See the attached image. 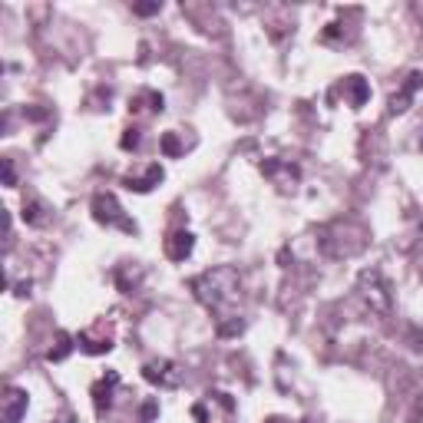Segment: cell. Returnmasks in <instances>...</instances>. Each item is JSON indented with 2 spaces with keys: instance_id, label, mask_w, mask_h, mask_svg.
<instances>
[{
  "instance_id": "10",
  "label": "cell",
  "mask_w": 423,
  "mask_h": 423,
  "mask_svg": "<svg viewBox=\"0 0 423 423\" xmlns=\"http://www.w3.org/2000/svg\"><path fill=\"white\" fill-rule=\"evenodd\" d=\"M341 93H344L348 106L361 110L364 103L371 100V83H367L361 73H350V76H344V83H341Z\"/></svg>"
},
{
  "instance_id": "14",
  "label": "cell",
  "mask_w": 423,
  "mask_h": 423,
  "mask_svg": "<svg viewBox=\"0 0 423 423\" xmlns=\"http://www.w3.org/2000/svg\"><path fill=\"white\" fill-rule=\"evenodd\" d=\"M73 348H76V337H73V334H66V331H60V334H57V344H53V348L47 350V361H50V364L66 361Z\"/></svg>"
},
{
  "instance_id": "4",
  "label": "cell",
  "mask_w": 423,
  "mask_h": 423,
  "mask_svg": "<svg viewBox=\"0 0 423 423\" xmlns=\"http://www.w3.org/2000/svg\"><path fill=\"white\" fill-rule=\"evenodd\" d=\"M142 377H146L152 387H159V390H175V387L186 380V371H182L175 361H169V357H159V361H149L142 367Z\"/></svg>"
},
{
  "instance_id": "21",
  "label": "cell",
  "mask_w": 423,
  "mask_h": 423,
  "mask_svg": "<svg viewBox=\"0 0 423 423\" xmlns=\"http://www.w3.org/2000/svg\"><path fill=\"white\" fill-rule=\"evenodd\" d=\"M420 235H423V225H420Z\"/></svg>"
},
{
  "instance_id": "9",
  "label": "cell",
  "mask_w": 423,
  "mask_h": 423,
  "mask_svg": "<svg viewBox=\"0 0 423 423\" xmlns=\"http://www.w3.org/2000/svg\"><path fill=\"white\" fill-rule=\"evenodd\" d=\"M192 251H195V235H192L188 228H175L172 235L165 238V255H169V262H186Z\"/></svg>"
},
{
  "instance_id": "11",
  "label": "cell",
  "mask_w": 423,
  "mask_h": 423,
  "mask_svg": "<svg viewBox=\"0 0 423 423\" xmlns=\"http://www.w3.org/2000/svg\"><path fill=\"white\" fill-rule=\"evenodd\" d=\"M162 179H165V172H162V165H159V162H149V165H146V172H142V175H126V179H123V186H126V188H133V192H152V188L159 186Z\"/></svg>"
},
{
  "instance_id": "3",
  "label": "cell",
  "mask_w": 423,
  "mask_h": 423,
  "mask_svg": "<svg viewBox=\"0 0 423 423\" xmlns=\"http://www.w3.org/2000/svg\"><path fill=\"white\" fill-rule=\"evenodd\" d=\"M93 218L100 225H106V228H119L126 235H136L139 232V225L126 215L119 199H116L112 192H96V195H93Z\"/></svg>"
},
{
  "instance_id": "7",
  "label": "cell",
  "mask_w": 423,
  "mask_h": 423,
  "mask_svg": "<svg viewBox=\"0 0 423 423\" xmlns=\"http://www.w3.org/2000/svg\"><path fill=\"white\" fill-rule=\"evenodd\" d=\"M27 407H30V394L24 387H7L3 394V423H20L27 417Z\"/></svg>"
},
{
  "instance_id": "5",
  "label": "cell",
  "mask_w": 423,
  "mask_h": 423,
  "mask_svg": "<svg viewBox=\"0 0 423 423\" xmlns=\"http://www.w3.org/2000/svg\"><path fill=\"white\" fill-rule=\"evenodd\" d=\"M262 175L278 188V192H295L301 182V169L295 162H285V159H265Z\"/></svg>"
},
{
  "instance_id": "15",
  "label": "cell",
  "mask_w": 423,
  "mask_h": 423,
  "mask_svg": "<svg viewBox=\"0 0 423 423\" xmlns=\"http://www.w3.org/2000/svg\"><path fill=\"white\" fill-rule=\"evenodd\" d=\"M159 149H162V156H165V159H179V156H182V142H179V136H175V133H162Z\"/></svg>"
},
{
  "instance_id": "6",
  "label": "cell",
  "mask_w": 423,
  "mask_h": 423,
  "mask_svg": "<svg viewBox=\"0 0 423 423\" xmlns=\"http://www.w3.org/2000/svg\"><path fill=\"white\" fill-rule=\"evenodd\" d=\"M420 89H423V70H410L407 80H403V87L390 96V116H403V112L413 106V100H417Z\"/></svg>"
},
{
  "instance_id": "20",
  "label": "cell",
  "mask_w": 423,
  "mask_h": 423,
  "mask_svg": "<svg viewBox=\"0 0 423 423\" xmlns=\"http://www.w3.org/2000/svg\"><path fill=\"white\" fill-rule=\"evenodd\" d=\"M265 423H291V420H285V417H268Z\"/></svg>"
},
{
  "instance_id": "19",
  "label": "cell",
  "mask_w": 423,
  "mask_h": 423,
  "mask_svg": "<svg viewBox=\"0 0 423 423\" xmlns=\"http://www.w3.org/2000/svg\"><path fill=\"white\" fill-rule=\"evenodd\" d=\"M156 410H159V400H146V407H142V423H149L152 417H156Z\"/></svg>"
},
{
  "instance_id": "12",
  "label": "cell",
  "mask_w": 423,
  "mask_h": 423,
  "mask_svg": "<svg viewBox=\"0 0 423 423\" xmlns=\"http://www.w3.org/2000/svg\"><path fill=\"white\" fill-rule=\"evenodd\" d=\"M24 222L34 225V228H40V225L50 222V209H47L40 199H27L24 202Z\"/></svg>"
},
{
  "instance_id": "8",
  "label": "cell",
  "mask_w": 423,
  "mask_h": 423,
  "mask_svg": "<svg viewBox=\"0 0 423 423\" xmlns=\"http://www.w3.org/2000/svg\"><path fill=\"white\" fill-rule=\"evenodd\" d=\"M116 387H119V373L106 371L100 380L93 384V390H89V394H93V407H96V413H100V417L112 407V394H116Z\"/></svg>"
},
{
  "instance_id": "1",
  "label": "cell",
  "mask_w": 423,
  "mask_h": 423,
  "mask_svg": "<svg viewBox=\"0 0 423 423\" xmlns=\"http://www.w3.org/2000/svg\"><path fill=\"white\" fill-rule=\"evenodd\" d=\"M188 288L205 304V311L212 314L218 337H235L245 331V318H242V278H238V272L232 265H218V268L195 274L188 281Z\"/></svg>"
},
{
  "instance_id": "2",
  "label": "cell",
  "mask_w": 423,
  "mask_h": 423,
  "mask_svg": "<svg viewBox=\"0 0 423 423\" xmlns=\"http://www.w3.org/2000/svg\"><path fill=\"white\" fill-rule=\"evenodd\" d=\"M354 291H357V301H361V304L371 314H380V318H387V314H390V308H394L390 285H387V278H384V272H380V268H364V272L357 274V285H354Z\"/></svg>"
},
{
  "instance_id": "17",
  "label": "cell",
  "mask_w": 423,
  "mask_h": 423,
  "mask_svg": "<svg viewBox=\"0 0 423 423\" xmlns=\"http://www.w3.org/2000/svg\"><path fill=\"white\" fill-rule=\"evenodd\" d=\"M159 10H162V3H136V7H133L136 17H152V13H159Z\"/></svg>"
},
{
  "instance_id": "13",
  "label": "cell",
  "mask_w": 423,
  "mask_h": 423,
  "mask_svg": "<svg viewBox=\"0 0 423 423\" xmlns=\"http://www.w3.org/2000/svg\"><path fill=\"white\" fill-rule=\"evenodd\" d=\"M76 348L83 350V354H110L112 350V341L110 337H93V334H76Z\"/></svg>"
},
{
  "instance_id": "16",
  "label": "cell",
  "mask_w": 423,
  "mask_h": 423,
  "mask_svg": "<svg viewBox=\"0 0 423 423\" xmlns=\"http://www.w3.org/2000/svg\"><path fill=\"white\" fill-rule=\"evenodd\" d=\"M119 146H123L126 152H136L139 146H142V129H136V126H129L123 133V139H119Z\"/></svg>"
},
{
  "instance_id": "18",
  "label": "cell",
  "mask_w": 423,
  "mask_h": 423,
  "mask_svg": "<svg viewBox=\"0 0 423 423\" xmlns=\"http://www.w3.org/2000/svg\"><path fill=\"white\" fill-rule=\"evenodd\" d=\"M0 165H3V182H7V188H13V186H17V172H13V162H10V159H3Z\"/></svg>"
}]
</instances>
